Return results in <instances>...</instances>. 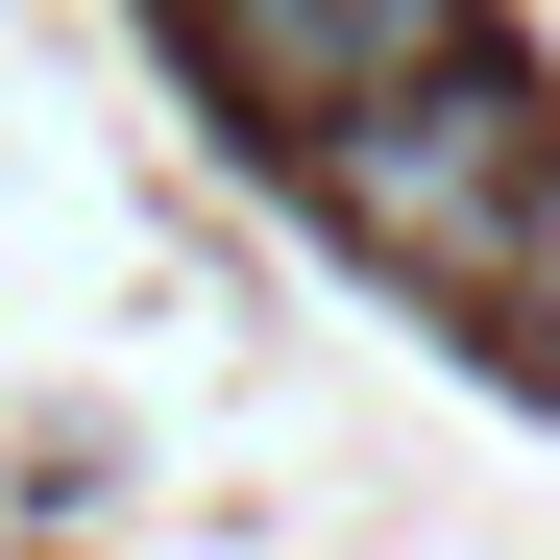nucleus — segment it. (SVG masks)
<instances>
[{
	"label": "nucleus",
	"mask_w": 560,
	"mask_h": 560,
	"mask_svg": "<svg viewBox=\"0 0 560 560\" xmlns=\"http://www.w3.org/2000/svg\"><path fill=\"white\" fill-rule=\"evenodd\" d=\"M196 49H220V98L244 122H341V98H390V73H439L463 49V0H196Z\"/></svg>",
	"instance_id": "nucleus-2"
},
{
	"label": "nucleus",
	"mask_w": 560,
	"mask_h": 560,
	"mask_svg": "<svg viewBox=\"0 0 560 560\" xmlns=\"http://www.w3.org/2000/svg\"><path fill=\"white\" fill-rule=\"evenodd\" d=\"M536 98L488 49H439V73H390V98H341L317 122V196H341V244L365 268H415V293H488V244H512V196H536Z\"/></svg>",
	"instance_id": "nucleus-1"
}]
</instances>
